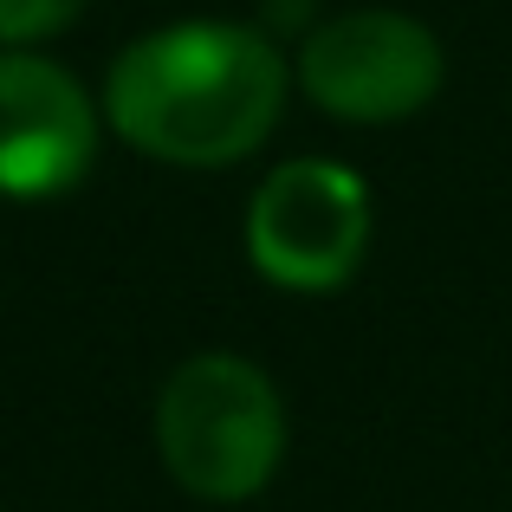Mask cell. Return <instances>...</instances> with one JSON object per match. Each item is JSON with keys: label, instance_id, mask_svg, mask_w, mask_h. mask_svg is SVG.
<instances>
[{"label": "cell", "instance_id": "cell-1", "mask_svg": "<svg viewBox=\"0 0 512 512\" xmlns=\"http://www.w3.org/2000/svg\"><path fill=\"white\" fill-rule=\"evenodd\" d=\"M292 59L266 26L169 20L137 33L104 72V124L163 169H234L273 137Z\"/></svg>", "mask_w": 512, "mask_h": 512}, {"label": "cell", "instance_id": "cell-2", "mask_svg": "<svg viewBox=\"0 0 512 512\" xmlns=\"http://www.w3.org/2000/svg\"><path fill=\"white\" fill-rule=\"evenodd\" d=\"M156 461L188 500L247 506L279 480L292 448L286 396L240 350H195L156 389Z\"/></svg>", "mask_w": 512, "mask_h": 512}, {"label": "cell", "instance_id": "cell-3", "mask_svg": "<svg viewBox=\"0 0 512 512\" xmlns=\"http://www.w3.org/2000/svg\"><path fill=\"white\" fill-rule=\"evenodd\" d=\"M376 208L370 182L338 156H292L253 188L240 214V247L266 286L292 299H325L370 260Z\"/></svg>", "mask_w": 512, "mask_h": 512}, {"label": "cell", "instance_id": "cell-4", "mask_svg": "<svg viewBox=\"0 0 512 512\" xmlns=\"http://www.w3.org/2000/svg\"><path fill=\"white\" fill-rule=\"evenodd\" d=\"M448 85V52L435 26L402 7H350L305 26L292 52V91L312 98V111L357 130L409 124Z\"/></svg>", "mask_w": 512, "mask_h": 512}, {"label": "cell", "instance_id": "cell-5", "mask_svg": "<svg viewBox=\"0 0 512 512\" xmlns=\"http://www.w3.org/2000/svg\"><path fill=\"white\" fill-rule=\"evenodd\" d=\"M104 98L46 46L0 52V201H59L98 163Z\"/></svg>", "mask_w": 512, "mask_h": 512}, {"label": "cell", "instance_id": "cell-6", "mask_svg": "<svg viewBox=\"0 0 512 512\" xmlns=\"http://www.w3.org/2000/svg\"><path fill=\"white\" fill-rule=\"evenodd\" d=\"M91 0H0V52H26L72 33Z\"/></svg>", "mask_w": 512, "mask_h": 512}]
</instances>
